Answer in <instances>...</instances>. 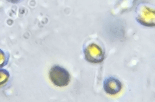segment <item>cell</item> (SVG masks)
I'll list each match as a JSON object with an SVG mask.
<instances>
[{
  "label": "cell",
  "mask_w": 155,
  "mask_h": 102,
  "mask_svg": "<svg viewBox=\"0 0 155 102\" xmlns=\"http://www.w3.org/2000/svg\"><path fill=\"white\" fill-rule=\"evenodd\" d=\"M6 60V56L4 53L0 49V67L3 66Z\"/></svg>",
  "instance_id": "cell-6"
},
{
  "label": "cell",
  "mask_w": 155,
  "mask_h": 102,
  "mask_svg": "<svg viewBox=\"0 0 155 102\" xmlns=\"http://www.w3.org/2000/svg\"><path fill=\"white\" fill-rule=\"evenodd\" d=\"M136 19L139 24L143 26L147 27H154V7L148 3L140 4L136 9Z\"/></svg>",
  "instance_id": "cell-1"
},
{
  "label": "cell",
  "mask_w": 155,
  "mask_h": 102,
  "mask_svg": "<svg viewBox=\"0 0 155 102\" xmlns=\"http://www.w3.org/2000/svg\"><path fill=\"white\" fill-rule=\"evenodd\" d=\"M85 59L91 63L98 64L101 62L104 59V53L100 46L96 44L91 43L84 49Z\"/></svg>",
  "instance_id": "cell-3"
},
{
  "label": "cell",
  "mask_w": 155,
  "mask_h": 102,
  "mask_svg": "<svg viewBox=\"0 0 155 102\" xmlns=\"http://www.w3.org/2000/svg\"><path fill=\"white\" fill-rule=\"evenodd\" d=\"M49 77L52 83L59 87H66L70 81V75L68 71L58 65H54L50 69Z\"/></svg>",
  "instance_id": "cell-2"
},
{
  "label": "cell",
  "mask_w": 155,
  "mask_h": 102,
  "mask_svg": "<svg viewBox=\"0 0 155 102\" xmlns=\"http://www.w3.org/2000/svg\"><path fill=\"white\" fill-rule=\"evenodd\" d=\"M103 87L104 90L107 94L114 95L120 91L122 84L119 80L110 76L104 80Z\"/></svg>",
  "instance_id": "cell-4"
},
{
  "label": "cell",
  "mask_w": 155,
  "mask_h": 102,
  "mask_svg": "<svg viewBox=\"0 0 155 102\" xmlns=\"http://www.w3.org/2000/svg\"><path fill=\"white\" fill-rule=\"evenodd\" d=\"M9 77V73L7 70H0V85L5 83L8 81Z\"/></svg>",
  "instance_id": "cell-5"
},
{
  "label": "cell",
  "mask_w": 155,
  "mask_h": 102,
  "mask_svg": "<svg viewBox=\"0 0 155 102\" xmlns=\"http://www.w3.org/2000/svg\"><path fill=\"white\" fill-rule=\"evenodd\" d=\"M8 1L12 3H18L20 2L21 0H8Z\"/></svg>",
  "instance_id": "cell-7"
}]
</instances>
